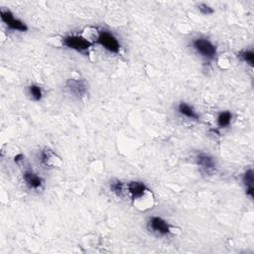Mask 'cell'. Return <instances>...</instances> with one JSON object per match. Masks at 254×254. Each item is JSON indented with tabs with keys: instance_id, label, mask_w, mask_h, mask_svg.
<instances>
[{
	"instance_id": "6da1fadb",
	"label": "cell",
	"mask_w": 254,
	"mask_h": 254,
	"mask_svg": "<svg viewBox=\"0 0 254 254\" xmlns=\"http://www.w3.org/2000/svg\"><path fill=\"white\" fill-rule=\"evenodd\" d=\"M190 46L197 55L207 62L213 61L217 56L216 46L204 37L193 38L190 42Z\"/></svg>"
},
{
	"instance_id": "ac0fdd59",
	"label": "cell",
	"mask_w": 254,
	"mask_h": 254,
	"mask_svg": "<svg viewBox=\"0 0 254 254\" xmlns=\"http://www.w3.org/2000/svg\"><path fill=\"white\" fill-rule=\"evenodd\" d=\"M23 155L22 154H19V155H17L16 157H15V162L16 163H18V162H20V161H22L23 160Z\"/></svg>"
},
{
	"instance_id": "52a82bcc",
	"label": "cell",
	"mask_w": 254,
	"mask_h": 254,
	"mask_svg": "<svg viewBox=\"0 0 254 254\" xmlns=\"http://www.w3.org/2000/svg\"><path fill=\"white\" fill-rule=\"evenodd\" d=\"M147 228L154 234L160 236H168L172 233V227L167 220L161 216L153 215L147 220Z\"/></svg>"
},
{
	"instance_id": "30bf717a",
	"label": "cell",
	"mask_w": 254,
	"mask_h": 254,
	"mask_svg": "<svg viewBox=\"0 0 254 254\" xmlns=\"http://www.w3.org/2000/svg\"><path fill=\"white\" fill-rule=\"evenodd\" d=\"M39 161L46 168H56L62 164L61 158L49 148H45L39 152Z\"/></svg>"
},
{
	"instance_id": "ba28073f",
	"label": "cell",
	"mask_w": 254,
	"mask_h": 254,
	"mask_svg": "<svg viewBox=\"0 0 254 254\" xmlns=\"http://www.w3.org/2000/svg\"><path fill=\"white\" fill-rule=\"evenodd\" d=\"M195 163L200 169L201 172H203L206 175H213L216 171V163L213 157H211L209 154L204 152H198L195 155Z\"/></svg>"
},
{
	"instance_id": "7c38bea8",
	"label": "cell",
	"mask_w": 254,
	"mask_h": 254,
	"mask_svg": "<svg viewBox=\"0 0 254 254\" xmlns=\"http://www.w3.org/2000/svg\"><path fill=\"white\" fill-rule=\"evenodd\" d=\"M242 182H243V185H244L245 190H246V194L250 198H253L254 177H253V170L252 169H248L244 172V174L242 176Z\"/></svg>"
},
{
	"instance_id": "9a60e30c",
	"label": "cell",
	"mask_w": 254,
	"mask_h": 254,
	"mask_svg": "<svg viewBox=\"0 0 254 254\" xmlns=\"http://www.w3.org/2000/svg\"><path fill=\"white\" fill-rule=\"evenodd\" d=\"M28 93H29L30 97L35 101H40L44 95L42 87L35 83H32L28 86Z\"/></svg>"
},
{
	"instance_id": "277c9868",
	"label": "cell",
	"mask_w": 254,
	"mask_h": 254,
	"mask_svg": "<svg viewBox=\"0 0 254 254\" xmlns=\"http://www.w3.org/2000/svg\"><path fill=\"white\" fill-rule=\"evenodd\" d=\"M95 43L100 45L104 50L112 54H118L120 52V43L118 39L107 30H99L96 32V37L94 39Z\"/></svg>"
},
{
	"instance_id": "7a4b0ae2",
	"label": "cell",
	"mask_w": 254,
	"mask_h": 254,
	"mask_svg": "<svg viewBox=\"0 0 254 254\" xmlns=\"http://www.w3.org/2000/svg\"><path fill=\"white\" fill-rule=\"evenodd\" d=\"M62 43L67 49L84 54L92 47L93 43L83 35H67L62 39Z\"/></svg>"
},
{
	"instance_id": "4fadbf2b",
	"label": "cell",
	"mask_w": 254,
	"mask_h": 254,
	"mask_svg": "<svg viewBox=\"0 0 254 254\" xmlns=\"http://www.w3.org/2000/svg\"><path fill=\"white\" fill-rule=\"evenodd\" d=\"M109 190L118 197H123L126 193V184L119 180H112L109 183Z\"/></svg>"
},
{
	"instance_id": "9c48e42d",
	"label": "cell",
	"mask_w": 254,
	"mask_h": 254,
	"mask_svg": "<svg viewBox=\"0 0 254 254\" xmlns=\"http://www.w3.org/2000/svg\"><path fill=\"white\" fill-rule=\"evenodd\" d=\"M23 182L25 186L30 189L31 190H40L44 188L45 186V181L44 179L36 173L34 170L31 169H26L23 172Z\"/></svg>"
},
{
	"instance_id": "5bb4252c",
	"label": "cell",
	"mask_w": 254,
	"mask_h": 254,
	"mask_svg": "<svg viewBox=\"0 0 254 254\" xmlns=\"http://www.w3.org/2000/svg\"><path fill=\"white\" fill-rule=\"evenodd\" d=\"M232 120V113L230 111H221L218 113L217 118H216V124L217 127L222 129V128H226L230 125Z\"/></svg>"
},
{
	"instance_id": "2e32d148",
	"label": "cell",
	"mask_w": 254,
	"mask_h": 254,
	"mask_svg": "<svg viewBox=\"0 0 254 254\" xmlns=\"http://www.w3.org/2000/svg\"><path fill=\"white\" fill-rule=\"evenodd\" d=\"M242 62L246 63L247 64H249L251 67L253 66V58H254V54L252 50H243L241 52L238 53L237 56Z\"/></svg>"
},
{
	"instance_id": "e0dca14e",
	"label": "cell",
	"mask_w": 254,
	"mask_h": 254,
	"mask_svg": "<svg viewBox=\"0 0 254 254\" xmlns=\"http://www.w3.org/2000/svg\"><path fill=\"white\" fill-rule=\"evenodd\" d=\"M197 9L203 15H209V14H212L214 12V10L209 5H207L205 3H199L198 6H197Z\"/></svg>"
},
{
	"instance_id": "8fae6325",
	"label": "cell",
	"mask_w": 254,
	"mask_h": 254,
	"mask_svg": "<svg viewBox=\"0 0 254 254\" xmlns=\"http://www.w3.org/2000/svg\"><path fill=\"white\" fill-rule=\"evenodd\" d=\"M178 112L181 116H184L190 120H193V121H198L199 120V115L197 114V112L194 110V108L190 105L187 102L181 101L178 106H177Z\"/></svg>"
},
{
	"instance_id": "5b68a950",
	"label": "cell",
	"mask_w": 254,
	"mask_h": 254,
	"mask_svg": "<svg viewBox=\"0 0 254 254\" xmlns=\"http://www.w3.org/2000/svg\"><path fill=\"white\" fill-rule=\"evenodd\" d=\"M64 87L69 95L79 100L85 98L88 94V85L82 78H68Z\"/></svg>"
},
{
	"instance_id": "3957f363",
	"label": "cell",
	"mask_w": 254,
	"mask_h": 254,
	"mask_svg": "<svg viewBox=\"0 0 254 254\" xmlns=\"http://www.w3.org/2000/svg\"><path fill=\"white\" fill-rule=\"evenodd\" d=\"M126 193L134 201V203H138V205L140 204L143 197L152 198V191L148 189L145 183L141 181H131L127 183Z\"/></svg>"
},
{
	"instance_id": "8992f818",
	"label": "cell",
	"mask_w": 254,
	"mask_h": 254,
	"mask_svg": "<svg viewBox=\"0 0 254 254\" xmlns=\"http://www.w3.org/2000/svg\"><path fill=\"white\" fill-rule=\"evenodd\" d=\"M0 18L3 24L7 27V29L14 31V32H27L28 26L25 22L21 19L15 17V15L8 9H1L0 10Z\"/></svg>"
}]
</instances>
